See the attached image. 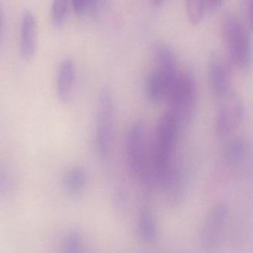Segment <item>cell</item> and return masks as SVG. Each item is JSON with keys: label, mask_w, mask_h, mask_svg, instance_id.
<instances>
[{"label": "cell", "mask_w": 253, "mask_h": 253, "mask_svg": "<svg viewBox=\"0 0 253 253\" xmlns=\"http://www.w3.org/2000/svg\"><path fill=\"white\" fill-rule=\"evenodd\" d=\"M153 58L155 65L146 80V94L149 101L158 103L167 98L178 72L175 57L167 45L156 44Z\"/></svg>", "instance_id": "cell-1"}, {"label": "cell", "mask_w": 253, "mask_h": 253, "mask_svg": "<svg viewBox=\"0 0 253 253\" xmlns=\"http://www.w3.org/2000/svg\"><path fill=\"white\" fill-rule=\"evenodd\" d=\"M167 112L180 128L186 126L194 116L198 100V89L193 75L189 72L177 73L168 94Z\"/></svg>", "instance_id": "cell-2"}, {"label": "cell", "mask_w": 253, "mask_h": 253, "mask_svg": "<svg viewBox=\"0 0 253 253\" xmlns=\"http://www.w3.org/2000/svg\"><path fill=\"white\" fill-rule=\"evenodd\" d=\"M223 32L231 61L241 70H247L252 58L251 42L247 26L238 17L229 15L223 23Z\"/></svg>", "instance_id": "cell-3"}, {"label": "cell", "mask_w": 253, "mask_h": 253, "mask_svg": "<svg viewBox=\"0 0 253 253\" xmlns=\"http://www.w3.org/2000/svg\"><path fill=\"white\" fill-rule=\"evenodd\" d=\"M146 143V126L143 121H137L132 124L127 136L126 155L130 170L143 183L151 179L149 169V155Z\"/></svg>", "instance_id": "cell-4"}, {"label": "cell", "mask_w": 253, "mask_h": 253, "mask_svg": "<svg viewBox=\"0 0 253 253\" xmlns=\"http://www.w3.org/2000/svg\"><path fill=\"white\" fill-rule=\"evenodd\" d=\"M115 107L107 89L102 90L99 97L96 125L97 151L102 159H107L112 151L115 131Z\"/></svg>", "instance_id": "cell-5"}, {"label": "cell", "mask_w": 253, "mask_h": 253, "mask_svg": "<svg viewBox=\"0 0 253 253\" xmlns=\"http://www.w3.org/2000/svg\"><path fill=\"white\" fill-rule=\"evenodd\" d=\"M229 207L226 203H217L211 207L203 220L200 229V241L206 249H214L221 242L228 217Z\"/></svg>", "instance_id": "cell-6"}, {"label": "cell", "mask_w": 253, "mask_h": 253, "mask_svg": "<svg viewBox=\"0 0 253 253\" xmlns=\"http://www.w3.org/2000/svg\"><path fill=\"white\" fill-rule=\"evenodd\" d=\"M222 100L214 118V131L220 138H226L245 121L247 112L244 103L234 98L232 93Z\"/></svg>", "instance_id": "cell-7"}, {"label": "cell", "mask_w": 253, "mask_h": 253, "mask_svg": "<svg viewBox=\"0 0 253 253\" xmlns=\"http://www.w3.org/2000/svg\"><path fill=\"white\" fill-rule=\"evenodd\" d=\"M209 88L216 98H225L231 94V75L227 65L221 59H210L207 71Z\"/></svg>", "instance_id": "cell-8"}, {"label": "cell", "mask_w": 253, "mask_h": 253, "mask_svg": "<svg viewBox=\"0 0 253 253\" xmlns=\"http://www.w3.org/2000/svg\"><path fill=\"white\" fill-rule=\"evenodd\" d=\"M38 39V23L35 15L26 11L22 17L20 32V50L24 60H32L35 57Z\"/></svg>", "instance_id": "cell-9"}, {"label": "cell", "mask_w": 253, "mask_h": 253, "mask_svg": "<svg viewBox=\"0 0 253 253\" xmlns=\"http://www.w3.org/2000/svg\"><path fill=\"white\" fill-rule=\"evenodd\" d=\"M76 70L74 62L66 59L59 67L57 77V95L61 103H67L72 97L75 85Z\"/></svg>", "instance_id": "cell-10"}, {"label": "cell", "mask_w": 253, "mask_h": 253, "mask_svg": "<svg viewBox=\"0 0 253 253\" xmlns=\"http://www.w3.org/2000/svg\"><path fill=\"white\" fill-rule=\"evenodd\" d=\"M249 144L245 139L237 137L232 139L225 149L224 158L230 167H240L248 157Z\"/></svg>", "instance_id": "cell-11"}, {"label": "cell", "mask_w": 253, "mask_h": 253, "mask_svg": "<svg viewBox=\"0 0 253 253\" xmlns=\"http://www.w3.org/2000/svg\"><path fill=\"white\" fill-rule=\"evenodd\" d=\"M87 183V174L83 167H72L66 172L63 179V186L69 193L77 195L81 193Z\"/></svg>", "instance_id": "cell-12"}, {"label": "cell", "mask_w": 253, "mask_h": 253, "mask_svg": "<svg viewBox=\"0 0 253 253\" xmlns=\"http://www.w3.org/2000/svg\"><path fill=\"white\" fill-rule=\"evenodd\" d=\"M137 232L140 238L147 243L155 242L158 236V226L155 217L148 210L141 211L137 220Z\"/></svg>", "instance_id": "cell-13"}, {"label": "cell", "mask_w": 253, "mask_h": 253, "mask_svg": "<svg viewBox=\"0 0 253 253\" xmlns=\"http://www.w3.org/2000/svg\"><path fill=\"white\" fill-rule=\"evenodd\" d=\"M84 235L78 228H73L66 232L62 241V249L68 253H76L82 251L84 247Z\"/></svg>", "instance_id": "cell-14"}, {"label": "cell", "mask_w": 253, "mask_h": 253, "mask_svg": "<svg viewBox=\"0 0 253 253\" xmlns=\"http://www.w3.org/2000/svg\"><path fill=\"white\" fill-rule=\"evenodd\" d=\"M186 13L192 25L201 23L204 15V0H186Z\"/></svg>", "instance_id": "cell-15"}, {"label": "cell", "mask_w": 253, "mask_h": 253, "mask_svg": "<svg viewBox=\"0 0 253 253\" xmlns=\"http://www.w3.org/2000/svg\"><path fill=\"white\" fill-rule=\"evenodd\" d=\"M69 0H53L51 6V21L56 28L63 26L67 13Z\"/></svg>", "instance_id": "cell-16"}, {"label": "cell", "mask_w": 253, "mask_h": 253, "mask_svg": "<svg viewBox=\"0 0 253 253\" xmlns=\"http://www.w3.org/2000/svg\"><path fill=\"white\" fill-rule=\"evenodd\" d=\"M14 180L9 170L0 163V197L6 198L12 193Z\"/></svg>", "instance_id": "cell-17"}, {"label": "cell", "mask_w": 253, "mask_h": 253, "mask_svg": "<svg viewBox=\"0 0 253 253\" xmlns=\"http://www.w3.org/2000/svg\"><path fill=\"white\" fill-rule=\"evenodd\" d=\"M243 14L246 20V25L252 26L253 24V0H243Z\"/></svg>", "instance_id": "cell-18"}, {"label": "cell", "mask_w": 253, "mask_h": 253, "mask_svg": "<svg viewBox=\"0 0 253 253\" xmlns=\"http://www.w3.org/2000/svg\"><path fill=\"white\" fill-rule=\"evenodd\" d=\"M72 2L74 11L77 15H82L86 11L87 0H72Z\"/></svg>", "instance_id": "cell-19"}, {"label": "cell", "mask_w": 253, "mask_h": 253, "mask_svg": "<svg viewBox=\"0 0 253 253\" xmlns=\"http://www.w3.org/2000/svg\"><path fill=\"white\" fill-rule=\"evenodd\" d=\"M3 17H2V9L0 7V42L2 41V35H3Z\"/></svg>", "instance_id": "cell-20"}, {"label": "cell", "mask_w": 253, "mask_h": 253, "mask_svg": "<svg viewBox=\"0 0 253 253\" xmlns=\"http://www.w3.org/2000/svg\"><path fill=\"white\" fill-rule=\"evenodd\" d=\"M207 1L209 6L211 8H216L223 2V0H207Z\"/></svg>", "instance_id": "cell-21"}, {"label": "cell", "mask_w": 253, "mask_h": 253, "mask_svg": "<svg viewBox=\"0 0 253 253\" xmlns=\"http://www.w3.org/2000/svg\"><path fill=\"white\" fill-rule=\"evenodd\" d=\"M156 5H160L163 2V0H154Z\"/></svg>", "instance_id": "cell-22"}]
</instances>
